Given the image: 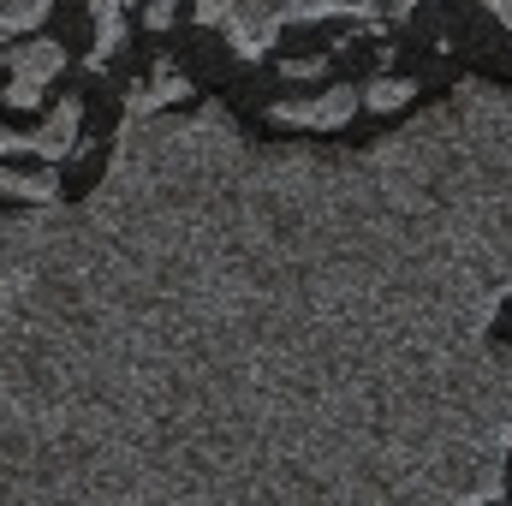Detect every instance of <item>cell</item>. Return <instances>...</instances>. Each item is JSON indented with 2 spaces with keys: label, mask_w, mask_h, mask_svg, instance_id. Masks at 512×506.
Returning a JSON list of instances; mask_svg holds the SVG:
<instances>
[{
  "label": "cell",
  "mask_w": 512,
  "mask_h": 506,
  "mask_svg": "<svg viewBox=\"0 0 512 506\" xmlns=\"http://www.w3.org/2000/svg\"><path fill=\"white\" fill-rule=\"evenodd\" d=\"M316 18H364L376 24V0H197V24L221 30L239 60H262L286 24H316Z\"/></svg>",
  "instance_id": "6da1fadb"
},
{
  "label": "cell",
  "mask_w": 512,
  "mask_h": 506,
  "mask_svg": "<svg viewBox=\"0 0 512 506\" xmlns=\"http://www.w3.org/2000/svg\"><path fill=\"white\" fill-rule=\"evenodd\" d=\"M60 72H66V48L48 42V36H30V42L6 48V102H12L18 114H30V108L42 102V90H48Z\"/></svg>",
  "instance_id": "7a4b0ae2"
},
{
  "label": "cell",
  "mask_w": 512,
  "mask_h": 506,
  "mask_svg": "<svg viewBox=\"0 0 512 506\" xmlns=\"http://www.w3.org/2000/svg\"><path fill=\"white\" fill-rule=\"evenodd\" d=\"M358 108H364V90L328 84V90H316V96H280V102L268 108V120H274V126H304V131H340V126H352Z\"/></svg>",
  "instance_id": "3957f363"
},
{
  "label": "cell",
  "mask_w": 512,
  "mask_h": 506,
  "mask_svg": "<svg viewBox=\"0 0 512 506\" xmlns=\"http://www.w3.org/2000/svg\"><path fill=\"white\" fill-rule=\"evenodd\" d=\"M78 131H84V102L66 96L42 126L30 131V155H42V161L54 167V161H66V155H78Z\"/></svg>",
  "instance_id": "277c9868"
},
{
  "label": "cell",
  "mask_w": 512,
  "mask_h": 506,
  "mask_svg": "<svg viewBox=\"0 0 512 506\" xmlns=\"http://www.w3.org/2000/svg\"><path fill=\"white\" fill-rule=\"evenodd\" d=\"M197 90H191V78L185 72H173V66H155L143 84H131L126 90V114H167V108H179V102H191Z\"/></svg>",
  "instance_id": "5b68a950"
},
{
  "label": "cell",
  "mask_w": 512,
  "mask_h": 506,
  "mask_svg": "<svg viewBox=\"0 0 512 506\" xmlns=\"http://www.w3.org/2000/svg\"><path fill=\"white\" fill-rule=\"evenodd\" d=\"M90 18H96V48H90V72H108L114 54L126 48V0H90Z\"/></svg>",
  "instance_id": "8992f818"
},
{
  "label": "cell",
  "mask_w": 512,
  "mask_h": 506,
  "mask_svg": "<svg viewBox=\"0 0 512 506\" xmlns=\"http://www.w3.org/2000/svg\"><path fill=\"white\" fill-rule=\"evenodd\" d=\"M0 197H12L24 209H54L60 203V179H54V167H36V173L0 167Z\"/></svg>",
  "instance_id": "52a82bcc"
},
{
  "label": "cell",
  "mask_w": 512,
  "mask_h": 506,
  "mask_svg": "<svg viewBox=\"0 0 512 506\" xmlns=\"http://www.w3.org/2000/svg\"><path fill=\"white\" fill-rule=\"evenodd\" d=\"M54 0H0V36H30Z\"/></svg>",
  "instance_id": "ba28073f"
},
{
  "label": "cell",
  "mask_w": 512,
  "mask_h": 506,
  "mask_svg": "<svg viewBox=\"0 0 512 506\" xmlns=\"http://www.w3.org/2000/svg\"><path fill=\"white\" fill-rule=\"evenodd\" d=\"M411 96H417V84H411V78H370V84H364V108H376V114L405 108Z\"/></svg>",
  "instance_id": "9c48e42d"
},
{
  "label": "cell",
  "mask_w": 512,
  "mask_h": 506,
  "mask_svg": "<svg viewBox=\"0 0 512 506\" xmlns=\"http://www.w3.org/2000/svg\"><path fill=\"white\" fill-rule=\"evenodd\" d=\"M483 6H489V12H495V18H501V24L512 30V0H483ZM387 12H393V18L405 24V18L417 12V0H387Z\"/></svg>",
  "instance_id": "30bf717a"
},
{
  "label": "cell",
  "mask_w": 512,
  "mask_h": 506,
  "mask_svg": "<svg viewBox=\"0 0 512 506\" xmlns=\"http://www.w3.org/2000/svg\"><path fill=\"white\" fill-rule=\"evenodd\" d=\"M322 66H328V60L316 54V60H286L280 72H286V78H304V84H310V78H322Z\"/></svg>",
  "instance_id": "8fae6325"
},
{
  "label": "cell",
  "mask_w": 512,
  "mask_h": 506,
  "mask_svg": "<svg viewBox=\"0 0 512 506\" xmlns=\"http://www.w3.org/2000/svg\"><path fill=\"white\" fill-rule=\"evenodd\" d=\"M143 24H149V30H167V24H173V0H149V6H143Z\"/></svg>",
  "instance_id": "7c38bea8"
},
{
  "label": "cell",
  "mask_w": 512,
  "mask_h": 506,
  "mask_svg": "<svg viewBox=\"0 0 512 506\" xmlns=\"http://www.w3.org/2000/svg\"><path fill=\"white\" fill-rule=\"evenodd\" d=\"M18 149H30V131H12V126H0V155H18Z\"/></svg>",
  "instance_id": "4fadbf2b"
}]
</instances>
